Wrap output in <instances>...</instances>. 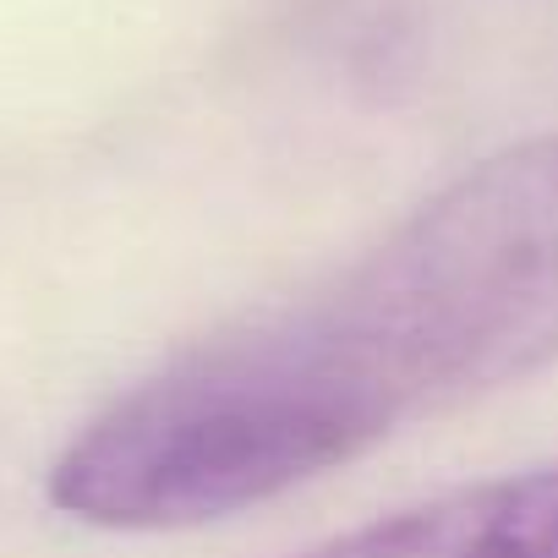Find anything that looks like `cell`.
Masks as SVG:
<instances>
[{"instance_id": "6da1fadb", "label": "cell", "mask_w": 558, "mask_h": 558, "mask_svg": "<svg viewBox=\"0 0 558 558\" xmlns=\"http://www.w3.org/2000/svg\"><path fill=\"white\" fill-rule=\"evenodd\" d=\"M558 362V132L433 192L373 252L110 400L50 465L105 531H192Z\"/></svg>"}, {"instance_id": "7a4b0ae2", "label": "cell", "mask_w": 558, "mask_h": 558, "mask_svg": "<svg viewBox=\"0 0 558 558\" xmlns=\"http://www.w3.org/2000/svg\"><path fill=\"white\" fill-rule=\"evenodd\" d=\"M296 558H558V465L454 487Z\"/></svg>"}]
</instances>
